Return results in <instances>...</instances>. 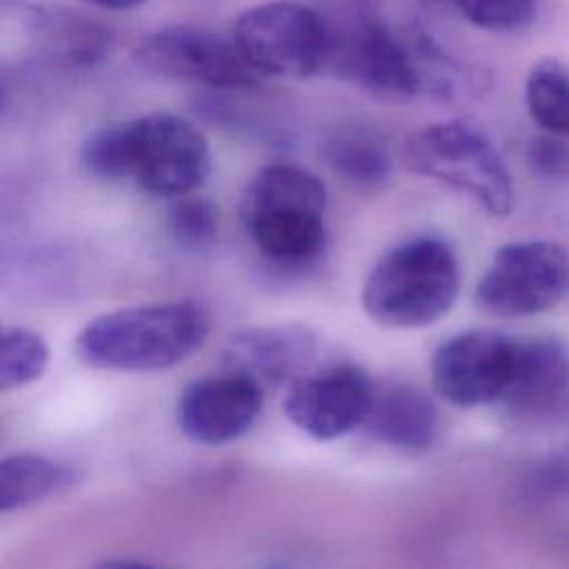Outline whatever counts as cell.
<instances>
[{
  "mask_svg": "<svg viewBox=\"0 0 569 569\" xmlns=\"http://www.w3.org/2000/svg\"><path fill=\"white\" fill-rule=\"evenodd\" d=\"M207 336L209 316L193 300L136 305L89 320L76 336V353L96 369L149 373L184 362Z\"/></svg>",
  "mask_w": 569,
  "mask_h": 569,
  "instance_id": "6da1fadb",
  "label": "cell"
},
{
  "mask_svg": "<svg viewBox=\"0 0 569 569\" xmlns=\"http://www.w3.org/2000/svg\"><path fill=\"white\" fill-rule=\"evenodd\" d=\"M240 220L264 260L280 269H307L327 244V189L298 164H267L242 191Z\"/></svg>",
  "mask_w": 569,
  "mask_h": 569,
  "instance_id": "7a4b0ae2",
  "label": "cell"
},
{
  "mask_svg": "<svg viewBox=\"0 0 569 569\" xmlns=\"http://www.w3.org/2000/svg\"><path fill=\"white\" fill-rule=\"evenodd\" d=\"M460 291L453 247L438 236H413L385 251L362 284L365 313L391 329L438 322Z\"/></svg>",
  "mask_w": 569,
  "mask_h": 569,
  "instance_id": "3957f363",
  "label": "cell"
},
{
  "mask_svg": "<svg viewBox=\"0 0 569 569\" xmlns=\"http://www.w3.org/2000/svg\"><path fill=\"white\" fill-rule=\"evenodd\" d=\"M331 67L360 89L387 98L407 100L433 84L440 93H453L460 71L431 42L422 40L418 53L385 22L365 18L336 38Z\"/></svg>",
  "mask_w": 569,
  "mask_h": 569,
  "instance_id": "277c9868",
  "label": "cell"
},
{
  "mask_svg": "<svg viewBox=\"0 0 569 569\" xmlns=\"http://www.w3.org/2000/svg\"><path fill=\"white\" fill-rule=\"evenodd\" d=\"M407 164L471 200L491 216H509L513 209L511 173L493 142L462 120L431 122L407 140Z\"/></svg>",
  "mask_w": 569,
  "mask_h": 569,
  "instance_id": "5b68a950",
  "label": "cell"
},
{
  "mask_svg": "<svg viewBox=\"0 0 569 569\" xmlns=\"http://www.w3.org/2000/svg\"><path fill=\"white\" fill-rule=\"evenodd\" d=\"M244 60L260 76L309 78L331 67L336 36L311 7L273 0L244 9L231 29Z\"/></svg>",
  "mask_w": 569,
  "mask_h": 569,
  "instance_id": "8992f818",
  "label": "cell"
},
{
  "mask_svg": "<svg viewBox=\"0 0 569 569\" xmlns=\"http://www.w3.org/2000/svg\"><path fill=\"white\" fill-rule=\"evenodd\" d=\"M569 289V258L549 240L502 244L476 284V305L500 318H525L556 307Z\"/></svg>",
  "mask_w": 569,
  "mask_h": 569,
  "instance_id": "52a82bcc",
  "label": "cell"
},
{
  "mask_svg": "<svg viewBox=\"0 0 569 569\" xmlns=\"http://www.w3.org/2000/svg\"><path fill=\"white\" fill-rule=\"evenodd\" d=\"M129 176L140 189L180 198L193 193L209 176L211 153L207 138L184 118L147 113L124 122Z\"/></svg>",
  "mask_w": 569,
  "mask_h": 569,
  "instance_id": "ba28073f",
  "label": "cell"
},
{
  "mask_svg": "<svg viewBox=\"0 0 569 569\" xmlns=\"http://www.w3.org/2000/svg\"><path fill=\"white\" fill-rule=\"evenodd\" d=\"M376 385L356 362H329L296 378L284 396L289 422L313 440H336L362 427Z\"/></svg>",
  "mask_w": 569,
  "mask_h": 569,
  "instance_id": "9c48e42d",
  "label": "cell"
},
{
  "mask_svg": "<svg viewBox=\"0 0 569 569\" xmlns=\"http://www.w3.org/2000/svg\"><path fill=\"white\" fill-rule=\"evenodd\" d=\"M516 338L469 329L447 338L431 356V385L447 402L471 409L500 402L511 380Z\"/></svg>",
  "mask_w": 569,
  "mask_h": 569,
  "instance_id": "30bf717a",
  "label": "cell"
},
{
  "mask_svg": "<svg viewBox=\"0 0 569 569\" xmlns=\"http://www.w3.org/2000/svg\"><path fill=\"white\" fill-rule=\"evenodd\" d=\"M136 60L164 78L193 80L209 87H253L260 73L244 60L231 36L200 27H167L142 38Z\"/></svg>",
  "mask_w": 569,
  "mask_h": 569,
  "instance_id": "8fae6325",
  "label": "cell"
},
{
  "mask_svg": "<svg viewBox=\"0 0 569 569\" xmlns=\"http://www.w3.org/2000/svg\"><path fill=\"white\" fill-rule=\"evenodd\" d=\"M264 389L240 373L202 376L191 380L176 407L180 431L198 445L218 447L244 436L258 420Z\"/></svg>",
  "mask_w": 569,
  "mask_h": 569,
  "instance_id": "7c38bea8",
  "label": "cell"
},
{
  "mask_svg": "<svg viewBox=\"0 0 569 569\" xmlns=\"http://www.w3.org/2000/svg\"><path fill=\"white\" fill-rule=\"evenodd\" d=\"M318 353V336L305 325L249 327L224 345V371L251 378L262 389L293 382Z\"/></svg>",
  "mask_w": 569,
  "mask_h": 569,
  "instance_id": "4fadbf2b",
  "label": "cell"
},
{
  "mask_svg": "<svg viewBox=\"0 0 569 569\" xmlns=\"http://www.w3.org/2000/svg\"><path fill=\"white\" fill-rule=\"evenodd\" d=\"M500 402L520 418L558 413L569 402V349L556 338L516 340L513 371Z\"/></svg>",
  "mask_w": 569,
  "mask_h": 569,
  "instance_id": "5bb4252c",
  "label": "cell"
},
{
  "mask_svg": "<svg viewBox=\"0 0 569 569\" xmlns=\"http://www.w3.org/2000/svg\"><path fill=\"white\" fill-rule=\"evenodd\" d=\"M362 429L389 447L425 451L438 436V409L420 389L389 382L376 387Z\"/></svg>",
  "mask_w": 569,
  "mask_h": 569,
  "instance_id": "9a60e30c",
  "label": "cell"
},
{
  "mask_svg": "<svg viewBox=\"0 0 569 569\" xmlns=\"http://www.w3.org/2000/svg\"><path fill=\"white\" fill-rule=\"evenodd\" d=\"M80 471L60 458L33 451L4 456L0 462V511L9 513L76 487Z\"/></svg>",
  "mask_w": 569,
  "mask_h": 569,
  "instance_id": "2e32d148",
  "label": "cell"
},
{
  "mask_svg": "<svg viewBox=\"0 0 569 569\" xmlns=\"http://www.w3.org/2000/svg\"><path fill=\"white\" fill-rule=\"evenodd\" d=\"M525 107L545 133L569 140V69L560 60L542 58L529 69Z\"/></svg>",
  "mask_w": 569,
  "mask_h": 569,
  "instance_id": "e0dca14e",
  "label": "cell"
},
{
  "mask_svg": "<svg viewBox=\"0 0 569 569\" xmlns=\"http://www.w3.org/2000/svg\"><path fill=\"white\" fill-rule=\"evenodd\" d=\"M325 158L329 167L353 187H380L391 173L387 149L365 131H338L327 140Z\"/></svg>",
  "mask_w": 569,
  "mask_h": 569,
  "instance_id": "ac0fdd59",
  "label": "cell"
},
{
  "mask_svg": "<svg viewBox=\"0 0 569 569\" xmlns=\"http://www.w3.org/2000/svg\"><path fill=\"white\" fill-rule=\"evenodd\" d=\"M49 365V347L27 327H7L0 342V389L16 391L36 382Z\"/></svg>",
  "mask_w": 569,
  "mask_h": 569,
  "instance_id": "d6986e66",
  "label": "cell"
},
{
  "mask_svg": "<svg viewBox=\"0 0 569 569\" xmlns=\"http://www.w3.org/2000/svg\"><path fill=\"white\" fill-rule=\"evenodd\" d=\"M460 16L489 33H518L538 16V0H453Z\"/></svg>",
  "mask_w": 569,
  "mask_h": 569,
  "instance_id": "ffe728a7",
  "label": "cell"
},
{
  "mask_svg": "<svg viewBox=\"0 0 569 569\" xmlns=\"http://www.w3.org/2000/svg\"><path fill=\"white\" fill-rule=\"evenodd\" d=\"M167 227L173 240L187 249L209 247L218 236V209L200 196H180L169 207Z\"/></svg>",
  "mask_w": 569,
  "mask_h": 569,
  "instance_id": "44dd1931",
  "label": "cell"
},
{
  "mask_svg": "<svg viewBox=\"0 0 569 569\" xmlns=\"http://www.w3.org/2000/svg\"><path fill=\"white\" fill-rule=\"evenodd\" d=\"M82 167L102 180H120L129 176V149L124 124L98 129L80 149Z\"/></svg>",
  "mask_w": 569,
  "mask_h": 569,
  "instance_id": "7402d4cb",
  "label": "cell"
},
{
  "mask_svg": "<svg viewBox=\"0 0 569 569\" xmlns=\"http://www.w3.org/2000/svg\"><path fill=\"white\" fill-rule=\"evenodd\" d=\"M529 164L540 173L549 178H562L569 176V144L562 138L556 136H538L527 147Z\"/></svg>",
  "mask_w": 569,
  "mask_h": 569,
  "instance_id": "603a6c76",
  "label": "cell"
},
{
  "mask_svg": "<svg viewBox=\"0 0 569 569\" xmlns=\"http://www.w3.org/2000/svg\"><path fill=\"white\" fill-rule=\"evenodd\" d=\"M93 569H162L142 560H129V558H111V560H102L98 562Z\"/></svg>",
  "mask_w": 569,
  "mask_h": 569,
  "instance_id": "cb8c5ba5",
  "label": "cell"
},
{
  "mask_svg": "<svg viewBox=\"0 0 569 569\" xmlns=\"http://www.w3.org/2000/svg\"><path fill=\"white\" fill-rule=\"evenodd\" d=\"M84 2L100 7V9H109V11H129V9L144 4L147 0H84Z\"/></svg>",
  "mask_w": 569,
  "mask_h": 569,
  "instance_id": "d4e9b609",
  "label": "cell"
},
{
  "mask_svg": "<svg viewBox=\"0 0 569 569\" xmlns=\"http://www.w3.org/2000/svg\"><path fill=\"white\" fill-rule=\"evenodd\" d=\"M425 2H429V4H442V2H453V0H425Z\"/></svg>",
  "mask_w": 569,
  "mask_h": 569,
  "instance_id": "484cf974",
  "label": "cell"
}]
</instances>
